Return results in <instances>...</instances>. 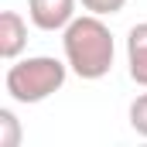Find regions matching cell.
Here are the masks:
<instances>
[{
  "label": "cell",
  "mask_w": 147,
  "mask_h": 147,
  "mask_svg": "<svg viewBox=\"0 0 147 147\" xmlns=\"http://www.w3.org/2000/svg\"><path fill=\"white\" fill-rule=\"evenodd\" d=\"M62 51H65L69 69L79 79L96 82V79L110 75L116 45L99 14H82V17H72V24L62 31Z\"/></svg>",
  "instance_id": "1"
},
{
  "label": "cell",
  "mask_w": 147,
  "mask_h": 147,
  "mask_svg": "<svg viewBox=\"0 0 147 147\" xmlns=\"http://www.w3.org/2000/svg\"><path fill=\"white\" fill-rule=\"evenodd\" d=\"M82 7L89 14H99V17H113L127 7V0H82Z\"/></svg>",
  "instance_id": "8"
},
{
  "label": "cell",
  "mask_w": 147,
  "mask_h": 147,
  "mask_svg": "<svg viewBox=\"0 0 147 147\" xmlns=\"http://www.w3.org/2000/svg\"><path fill=\"white\" fill-rule=\"evenodd\" d=\"M130 127H134L140 137H147V92H140V96L130 103Z\"/></svg>",
  "instance_id": "7"
},
{
  "label": "cell",
  "mask_w": 147,
  "mask_h": 147,
  "mask_svg": "<svg viewBox=\"0 0 147 147\" xmlns=\"http://www.w3.org/2000/svg\"><path fill=\"white\" fill-rule=\"evenodd\" d=\"M127 65H130V79L147 89V21L134 24L127 34Z\"/></svg>",
  "instance_id": "5"
},
{
  "label": "cell",
  "mask_w": 147,
  "mask_h": 147,
  "mask_svg": "<svg viewBox=\"0 0 147 147\" xmlns=\"http://www.w3.org/2000/svg\"><path fill=\"white\" fill-rule=\"evenodd\" d=\"M28 17L38 31H65L75 17V0H28Z\"/></svg>",
  "instance_id": "3"
},
{
  "label": "cell",
  "mask_w": 147,
  "mask_h": 147,
  "mask_svg": "<svg viewBox=\"0 0 147 147\" xmlns=\"http://www.w3.org/2000/svg\"><path fill=\"white\" fill-rule=\"evenodd\" d=\"M69 79V62H58L51 55H31V58H17L7 75H3V89L14 103L34 106L45 103L48 96H55Z\"/></svg>",
  "instance_id": "2"
},
{
  "label": "cell",
  "mask_w": 147,
  "mask_h": 147,
  "mask_svg": "<svg viewBox=\"0 0 147 147\" xmlns=\"http://www.w3.org/2000/svg\"><path fill=\"white\" fill-rule=\"evenodd\" d=\"M24 48H28V21L17 10H3L0 14V58L17 62Z\"/></svg>",
  "instance_id": "4"
},
{
  "label": "cell",
  "mask_w": 147,
  "mask_h": 147,
  "mask_svg": "<svg viewBox=\"0 0 147 147\" xmlns=\"http://www.w3.org/2000/svg\"><path fill=\"white\" fill-rule=\"evenodd\" d=\"M21 144V123H17V116L14 110H0V147H17Z\"/></svg>",
  "instance_id": "6"
}]
</instances>
